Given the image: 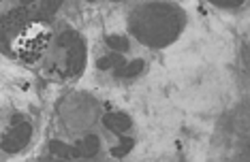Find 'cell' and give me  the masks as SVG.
I'll return each instance as SVG.
<instances>
[{
  "label": "cell",
  "instance_id": "5bb4252c",
  "mask_svg": "<svg viewBox=\"0 0 250 162\" xmlns=\"http://www.w3.org/2000/svg\"><path fill=\"white\" fill-rule=\"evenodd\" d=\"M113 2H122V0H113Z\"/></svg>",
  "mask_w": 250,
  "mask_h": 162
},
{
  "label": "cell",
  "instance_id": "9a60e30c",
  "mask_svg": "<svg viewBox=\"0 0 250 162\" xmlns=\"http://www.w3.org/2000/svg\"><path fill=\"white\" fill-rule=\"evenodd\" d=\"M90 2H94V0H90Z\"/></svg>",
  "mask_w": 250,
  "mask_h": 162
},
{
  "label": "cell",
  "instance_id": "52a82bcc",
  "mask_svg": "<svg viewBox=\"0 0 250 162\" xmlns=\"http://www.w3.org/2000/svg\"><path fill=\"white\" fill-rule=\"evenodd\" d=\"M141 71H144V60H133L130 64H124L122 69H116V77H126V79H130V77L139 75Z\"/></svg>",
  "mask_w": 250,
  "mask_h": 162
},
{
  "label": "cell",
  "instance_id": "5b68a950",
  "mask_svg": "<svg viewBox=\"0 0 250 162\" xmlns=\"http://www.w3.org/2000/svg\"><path fill=\"white\" fill-rule=\"evenodd\" d=\"M49 149H52V154L60 156V158H82V152H79L77 145H64L62 141H49Z\"/></svg>",
  "mask_w": 250,
  "mask_h": 162
},
{
  "label": "cell",
  "instance_id": "3957f363",
  "mask_svg": "<svg viewBox=\"0 0 250 162\" xmlns=\"http://www.w3.org/2000/svg\"><path fill=\"white\" fill-rule=\"evenodd\" d=\"M83 60H86V52H83V43L75 41V45L69 47V66H71V75H77L83 66Z\"/></svg>",
  "mask_w": 250,
  "mask_h": 162
},
{
  "label": "cell",
  "instance_id": "277c9868",
  "mask_svg": "<svg viewBox=\"0 0 250 162\" xmlns=\"http://www.w3.org/2000/svg\"><path fill=\"white\" fill-rule=\"evenodd\" d=\"M79 152H82V158H94L96 154H99V147H101V141L96 135H88L83 137L82 141L77 143Z\"/></svg>",
  "mask_w": 250,
  "mask_h": 162
},
{
  "label": "cell",
  "instance_id": "8fae6325",
  "mask_svg": "<svg viewBox=\"0 0 250 162\" xmlns=\"http://www.w3.org/2000/svg\"><path fill=\"white\" fill-rule=\"evenodd\" d=\"M216 7H223V9H233V7H240L244 0H209Z\"/></svg>",
  "mask_w": 250,
  "mask_h": 162
},
{
  "label": "cell",
  "instance_id": "8992f818",
  "mask_svg": "<svg viewBox=\"0 0 250 162\" xmlns=\"http://www.w3.org/2000/svg\"><path fill=\"white\" fill-rule=\"evenodd\" d=\"M122 66H124V55L120 52H111L109 55H105V58H99V62H96V69H101V71L122 69Z\"/></svg>",
  "mask_w": 250,
  "mask_h": 162
},
{
  "label": "cell",
  "instance_id": "4fadbf2b",
  "mask_svg": "<svg viewBox=\"0 0 250 162\" xmlns=\"http://www.w3.org/2000/svg\"><path fill=\"white\" fill-rule=\"evenodd\" d=\"M20 2H21V4H32L35 0H20Z\"/></svg>",
  "mask_w": 250,
  "mask_h": 162
},
{
  "label": "cell",
  "instance_id": "9c48e42d",
  "mask_svg": "<svg viewBox=\"0 0 250 162\" xmlns=\"http://www.w3.org/2000/svg\"><path fill=\"white\" fill-rule=\"evenodd\" d=\"M107 45H109L113 52H126L128 49V38L120 36V35H109L107 36Z\"/></svg>",
  "mask_w": 250,
  "mask_h": 162
},
{
  "label": "cell",
  "instance_id": "6da1fadb",
  "mask_svg": "<svg viewBox=\"0 0 250 162\" xmlns=\"http://www.w3.org/2000/svg\"><path fill=\"white\" fill-rule=\"evenodd\" d=\"M30 135H32V126L26 124V122H20V124H13V128L4 135L2 143H0V147H2V152L7 154H18L20 149H24L28 141H30Z\"/></svg>",
  "mask_w": 250,
  "mask_h": 162
},
{
  "label": "cell",
  "instance_id": "7c38bea8",
  "mask_svg": "<svg viewBox=\"0 0 250 162\" xmlns=\"http://www.w3.org/2000/svg\"><path fill=\"white\" fill-rule=\"evenodd\" d=\"M21 122V115H13V120H11V124H20Z\"/></svg>",
  "mask_w": 250,
  "mask_h": 162
},
{
  "label": "cell",
  "instance_id": "30bf717a",
  "mask_svg": "<svg viewBox=\"0 0 250 162\" xmlns=\"http://www.w3.org/2000/svg\"><path fill=\"white\" fill-rule=\"evenodd\" d=\"M75 41H77L75 32H71V30H69V32H62V36L58 38V45H60V47H66V45L71 47V45H73V43H75Z\"/></svg>",
  "mask_w": 250,
  "mask_h": 162
},
{
  "label": "cell",
  "instance_id": "ba28073f",
  "mask_svg": "<svg viewBox=\"0 0 250 162\" xmlns=\"http://www.w3.org/2000/svg\"><path fill=\"white\" fill-rule=\"evenodd\" d=\"M133 147H135V139H130V137H122V139H120V145L111 147V156H116V158H124V156H126Z\"/></svg>",
  "mask_w": 250,
  "mask_h": 162
},
{
  "label": "cell",
  "instance_id": "7a4b0ae2",
  "mask_svg": "<svg viewBox=\"0 0 250 162\" xmlns=\"http://www.w3.org/2000/svg\"><path fill=\"white\" fill-rule=\"evenodd\" d=\"M103 124L109 128L111 132H116V135H122V132L130 130V126H133V120H130L126 113H107L103 117Z\"/></svg>",
  "mask_w": 250,
  "mask_h": 162
}]
</instances>
